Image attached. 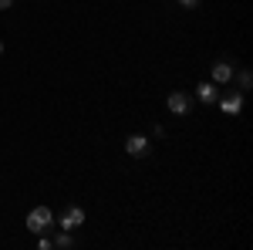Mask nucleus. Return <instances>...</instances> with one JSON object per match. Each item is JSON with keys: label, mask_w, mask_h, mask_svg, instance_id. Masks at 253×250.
Listing matches in <instances>:
<instances>
[{"label": "nucleus", "mask_w": 253, "mask_h": 250, "mask_svg": "<svg viewBox=\"0 0 253 250\" xmlns=\"http://www.w3.org/2000/svg\"><path fill=\"white\" fill-rule=\"evenodd\" d=\"M219 108L226 112V115H240V108H243V92H233V95H226L219 101Z\"/></svg>", "instance_id": "423d86ee"}, {"label": "nucleus", "mask_w": 253, "mask_h": 250, "mask_svg": "<svg viewBox=\"0 0 253 250\" xmlns=\"http://www.w3.org/2000/svg\"><path fill=\"white\" fill-rule=\"evenodd\" d=\"M81 223H84V210L68 206V210H64V216H61V227H64V230H75V227H81Z\"/></svg>", "instance_id": "20e7f679"}, {"label": "nucleus", "mask_w": 253, "mask_h": 250, "mask_svg": "<svg viewBox=\"0 0 253 250\" xmlns=\"http://www.w3.org/2000/svg\"><path fill=\"white\" fill-rule=\"evenodd\" d=\"M51 244H54V247H61V250H68V247H75V240H71V230H64L58 237V240H51Z\"/></svg>", "instance_id": "6e6552de"}, {"label": "nucleus", "mask_w": 253, "mask_h": 250, "mask_svg": "<svg viewBox=\"0 0 253 250\" xmlns=\"http://www.w3.org/2000/svg\"><path fill=\"white\" fill-rule=\"evenodd\" d=\"M250 85H253V75H250V71H240V88L250 92Z\"/></svg>", "instance_id": "1a4fd4ad"}, {"label": "nucleus", "mask_w": 253, "mask_h": 250, "mask_svg": "<svg viewBox=\"0 0 253 250\" xmlns=\"http://www.w3.org/2000/svg\"><path fill=\"white\" fill-rule=\"evenodd\" d=\"M213 81H216V85L233 81V64H230V61H216V64H213Z\"/></svg>", "instance_id": "39448f33"}, {"label": "nucleus", "mask_w": 253, "mask_h": 250, "mask_svg": "<svg viewBox=\"0 0 253 250\" xmlns=\"http://www.w3.org/2000/svg\"><path fill=\"white\" fill-rule=\"evenodd\" d=\"M51 220H54V216H51V210H47V206H38V210L27 213V230L44 233L47 227H51Z\"/></svg>", "instance_id": "f257e3e1"}, {"label": "nucleus", "mask_w": 253, "mask_h": 250, "mask_svg": "<svg viewBox=\"0 0 253 250\" xmlns=\"http://www.w3.org/2000/svg\"><path fill=\"white\" fill-rule=\"evenodd\" d=\"M38 247H41V250H51V247H54V244H51V240H47V237H44V233H41V240H38Z\"/></svg>", "instance_id": "9d476101"}, {"label": "nucleus", "mask_w": 253, "mask_h": 250, "mask_svg": "<svg viewBox=\"0 0 253 250\" xmlns=\"http://www.w3.org/2000/svg\"><path fill=\"white\" fill-rule=\"evenodd\" d=\"M179 3H182V7H196L199 0H179Z\"/></svg>", "instance_id": "9b49d317"}, {"label": "nucleus", "mask_w": 253, "mask_h": 250, "mask_svg": "<svg viewBox=\"0 0 253 250\" xmlns=\"http://www.w3.org/2000/svg\"><path fill=\"white\" fill-rule=\"evenodd\" d=\"M0 54H3V41H0Z\"/></svg>", "instance_id": "ddd939ff"}, {"label": "nucleus", "mask_w": 253, "mask_h": 250, "mask_svg": "<svg viewBox=\"0 0 253 250\" xmlns=\"http://www.w3.org/2000/svg\"><path fill=\"white\" fill-rule=\"evenodd\" d=\"M10 3H14V0H0V10H7V7H10Z\"/></svg>", "instance_id": "f8f14e48"}, {"label": "nucleus", "mask_w": 253, "mask_h": 250, "mask_svg": "<svg viewBox=\"0 0 253 250\" xmlns=\"http://www.w3.org/2000/svg\"><path fill=\"white\" fill-rule=\"evenodd\" d=\"M125 152L135 155V159H142V155L152 152V142H149L145 135H128V139H125Z\"/></svg>", "instance_id": "f03ea898"}, {"label": "nucleus", "mask_w": 253, "mask_h": 250, "mask_svg": "<svg viewBox=\"0 0 253 250\" xmlns=\"http://www.w3.org/2000/svg\"><path fill=\"white\" fill-rule=\"evenodd\" d=\"M196 95H199V101L210 105V101L219 98V92H216V85H210V81H199V85H196Z\"/></svg>", "instance_id": "0eeeda50"}, {"label": "nucleus", "mask_w": 253, "mask_h": 250, "mask_svg": "<svg viewBox=\"0 0 253 250\" xmlns=\"http://www.w3.org/2000/svg\"><path fill=\"white\" fill-rule=\"evenodd\" d=\"M166 105H169V112H172V115H189V108H193V101H189L186 92H172Z\"/></svg>", "instance_id": "7ed1b4c3"}]
</instances>
